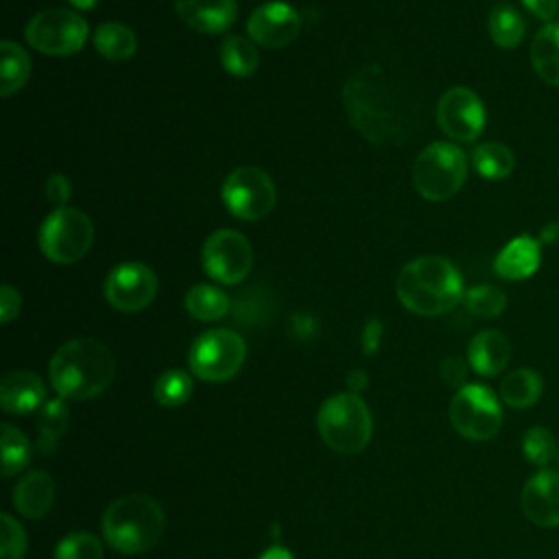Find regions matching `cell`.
<instances>
[{"mask_svg":"<svg viewBox=\"0 0 559 559\" xmlns=\"http://www.w3.org/2000/svg\"><path fill=\"white\" fill-rule=\"evenodd\" d=\"M522 4L544 22H552V17L559 13V0H522Z\"/></svg>","mask_w":559,"mask_h":559,"instance_id":"41","label":"cell"},{"mask_svg":"<svg viewBox=\"0 0 559 559\" xmlns=\"http://www.w3.org/2000/svg\"><path fill=\"white\" fill-rule=\"evenodd\" d=\"M555 461H557V465H559V452H557V459H555Z\"/></svg>","mask_w":559,"mask_h":559,"instance_id":"46","label":"cell"},{"mask_svg":"<svg viewBox=\"0 0 559 559\" xmlns=\"http://www.w3.org/2000/svg\"><path fill=\"white\" fill-rule=\"evenodd\" d=\"M559 240V223L557 221H550L548 225L542 227L539 231V242L544 245H555Z\"/></svg>","mask_w":559,"mask_h":559,"instance_id":"43","label":"cell"},{"mask_svg":"<svg viewBox=\"0 0 559 559\" xmlns=\"http://www.w3.org/2000/svg\"><path fill=\"white\" fill-rule=\"evenodd\" d=\"M94 48L109 61H127L138 50V37L122 22H105L94 33Z\"/></svg>","mask_w":559,"mask_h":559,"instance_id":"24","label":"cell"},{"mask_svg":"<svg viewBox=\"0 0 559 559\" xmlns=\"http://www.w3.org/2000/svg\"><path fill=\"white\" fill-rule=\"evenodd\" d=\"M55 500V480L46 472H28L24 474L13 489V504L17 513L28 520H37L46 515Z\"/></svg>","mask_w":559,"mask_h":559,"instance_id":"21","label":"cell"},{"mask_svg":"<svg viewBox=\"0 0 559 559\" xmlns=\"http://www.w3.org/2000/svg\"><path fill=\"white\" fill-rule=\"evenodd\" d=\"M441 378L445 384L450 386H465V378H467V362L459 356H448L443 362H441Z\"/></svg>","mask_w":559,"mask_h":559,"instance_id":"37","label":"cell"},{"mask_svg":"<svg viewBox=\"0 0 559 559\" xmlns=\"http://www.w3.org/2000/svg\"><path fill=\"white\" fill-rule=\"evenodd\" d=\"M380 341H382V323L380 319L371 317L365 321L362 325V334H360V345H362V354L365 356H373L380 347Z\"/></svg>","mask_w":559,"mask_h":559,"instance_id":"40","label":"cell"},{"mask_svg":"<svg viewBox=\"0 0 559 559\" xmlns=\"http://www.w3.org/2000/svg\"><path fill=\"white\" fill-rule=\"evenodd\" d=\"M221 66L234 76H249L260 66L258 48L253 46V41L240 35H229L221 44Z\"/></svg>","mask_w":559,"mask_h":559,"instance_id":"30","label":"cell"},{"mask_svg":"<svg viewBox=\"0 0 559 559\" xmlns=\"http://www.w3.org/2000/svg\"><path fill=\"white\" fill-rule=\"evenodd\" d=\"M186 310L190 317L199 321H216L227 314L229 310V297L212 286V284H197L186 293Z\"/></svg>","mask_w":559,"mask_h":559,"instance_id":"28","label":"cell"},{"mask_svg":"<svg viewBox=\"0 0 559 559\" xmlns=\"http://www.w3.org/2000/svg\"><path fill=\"white\" fill-rule=\"evenodd\" d=\"M367 382H369V378H367V373L362 369H352L347 373V386H349L352 393H360L367 386Z\"/></svg>","mask_w":559,"mask_h":559,"instance_id":"42","label":"cell"},{"mask_svg":"<svg viewBox=\"0 0 559 559\" xmlns=\"http://www.w3.org/2000/svg\"><path fill=\"white\" fill-rule=\"evenodd\" d=\"M203 271L218 284H240L253 264L249 240L236 229H216L201 249Z\"/></svg>","mask_w":559,"mask_h":559,"instance_id":"12","label":"cell"},{"mask_svg":"<svg viewBox=\"0 0 559 559\" xmlns=\"http://www.w3.org/2000/svg\"><path fill=\"white\" fill-rule=\"evenodd\" d=\"M258 559H293V555L282 546H273L266 552H262Z\"/></svg>","mask_w":559,"mask_h":559,"instance_id":"44","label":"cell"},{"mask_svg":"<svg viewBox=\"0 0 559 559\" xmlns=\"http://www.w3.org/2000/svg\"><path fill=\"white\" fill-rule=\"evenodd\" d=\"M68 2H70L74 9H79V11H92L98 0H68Z\"/></svg>","mask_w":559,"mask_h":559,"instance_id":"45","label":"cell"},{"mask_svg":"<svg viewBox=\"0 0 559 559\" xmlns=\"http://www.w3.org/2000/svg\"><path fill=\"white\" fill-rule=\"evenodd\" d=\"M511 358V343L500 330H480L467 347L469 367L485 376H498Z\"/></svg>","mask_w":559,"mask_h":559,"instance_id":"20","label":"cell"},{"mask_svg":"<svg viewBox=\"0 0 559 559\" xmlns=\"http://www.w3.org/2000/svg\"><path fill=\"white\" fill-rule=\"evenodd\" d=\"M153 395L162 406H181L192 395V380L181 369H168L155 380Z\"/></svg>","mask_w":559,"mask_h":559,"instance_id":"34","label":"cell"},{"mask_svg":"<svg viewBox=\"0 0 559 559\" xmlns=\"http://www.w3.org/2000/svg\"><path fill=\"white\" fill-rule=\"evenodd\" d=\"M2 557L0 559H22L26 552V533L24 528L9 515H2Z\"/></svg>","mask_w":559,"mask_h":559,"instance_id":"36","label":"cell"},{"mask_svg":"<svg viewBox=\"0 0 559 559\" xmlns=\"http://www.w3.org/2000/svg\"><path fill=\"white\" fill-rule=\"evenodd\" d=\"M31 459V441L11 424H2V474H17Z\"/></svg>","mask_w":559,"mask_h":559,"instance_id":"33","label":"cell"},{"mask_svg":"<svg viewBox=\"0 0 559 559\" xmlns=\"http://www.w3.org/2000/svg\"><path fill=\"white\" fill-rule=\"evenodd\" d=\"M72 194V186H70V179L63 177V175H50L46 179V199L59 207L66 205V201L70 199Z\"/></svg>","mask_w":559,"mask_h":559,"instance_id":"39","label":"cell"},{"mask_svg":"<svg viewBox=\"0 0 559 559\" xmlns=\"http://www.w3.org/2000/svg\"><path fill=\"white\" fill-rule=\"evenodd\" d=\"M299 28H301L299 13L288 2H280V0H271L255 7L247 20L249 37L264 48L288 46L299 35Z\"/></svg>","mask_w":559,"mask_h":559,"instance_id":"15","label":"cell"},{"mask_svg":"<svg viewBox=\"0 0 559 559\" xmlns=\"http://www.w3.org/2000/svg\"><path fill=\"white\" fill-rule=\"evenodd\" d=\"M164 511L146 493H127L114 500L103 515L107 544L122 555H138L153 548L164 533Z\"/></svg>","mask_w":559,"mask_h":559,"instance_id":"4","label":"cell"},{"mask_svg":"<svg viewBox=\"0 0 559 559\" xmlns=\"http://www.w3.org/2000/svg\"><path fill=\"white\" fill-rule=\"evenodd\" d=\"M522 513L542 528L559 526V472L539 469L522 487Z\"/></svg>","mask_w":559,"mask_h":559,"instance_id":"16","label":"cell"},{"mask_svg":"<svg viewBox=\"0 0 559 559\" xmlns=\"http://www.w3.org/2000/svg\"><path fill=\"white\" fill-rule=\"evenodd\" d=\"M221 197L236 218L260 221L275 207L277 188L262 168L238 166L225 177Z\"/></svg>","mask_w":559,"mask_h":559,"instance_id":"11","label":"cell"},{"mask_svg":"<svg viewBox=\"0 0 559 559\" xmlns=\"http://www.w3.org/2000/svg\"><path fill=\"white\" fill-rule=\"evenodd\" d=\"M177 15L194 31L218 35L236 22V0H175Z\"/></svg>","mask_w":559,"mask_h":559,"instance_id":"17","label":"cell"},{"mask_svg":"<svg viewBox=\"0 0 559 559\" xmlns=\"http://www.w3.org/2000/svg\"><path fill=\"white\" fill-rule=\"evenodd\" d=\"M489 37L498 48H515L526 35L524 17L511 4H498L487 17Z\"/></svg>","mask_w":559,"mask_h":559,"instance_id":"27","label":"cell"},{"mask_svg":"<svg viewBox=\"0 0 559 559\" xmlns=\"http://www.w3.org/2000/svg\"><path fill=\"white\" fill-rule=\"evenodd\" d=\"M400 304L421 317L450 312L463 299V280L456 266L441 255H419L402 266L395 280Z\"/></svg>","mask_w":559,"mask_h":559,"instance_id":"2","label":"cell"},{"mask_svg":"<svg viewBox=\"0 0 559 559\" xmlns=\"http://www.w3.org/2000/svg\"><path fill=\"white\" fill-rule=\"evenodd\" d=\"M542 378L537 371L520 367L500 380V400L511 408H531L542 395Z\"/></svg>","mask_w":559,"mask_h":559,"instance_id":"23","label":"cell"},{"mask_svg":"<svg viewBox=\"0 0 559 559\" xmlns=\"http://www.w3.org/2000/svg\"><path fill=\"white\" fill-rule=\"evenodd\" d=\"M472 164L485 179H504L515 168V157L507 144L483 142L472 153Z\"/></svg>","mask_w":559,"mask_h":559,"instance_id":"29","label":"cell"},{"mask_svg":"<svg viewBox=\"0 0 559 559\" xmlns=\"http://www.w3.org/2000/svg\"><path fill=\"white\" fill-rule=\"evenodd\" d=\"M247 356L242 336L227 328L203 332L190 347L188 365L205 382H225L238 373Z\"/></svg>","mask_w":559,"mask_h":559,"instance_id":"8","label":"cell"},{"mask_svg":"<svg viewBox=\"0 0 559 559\" xmlns=\"http://www.w3.org/2000/svg\"><path fill=\"white\" fill-rule=\"evenodd\" d=\"M0 92L4 98H9L26 85L31 76V57L20 44L11 39L0 44Z\"/></svg>","mask_w":559,"mask_h":559,"instance_id":"25","label":"cell"},{"mask_svg":"<svg viewBox=\"0 0 559 559\" xmlns=\"http://www.w3.org/2000/svg\"><path fill=\"white\" fill-rule=\"evenodd\" d=\"M448 413L454 430L469 441H489L502 426V408L496 393L478 382L461 386Z\"/></svg>","mask_w":559,"mask_h":559,"instance_id":"9","label":"cell"},{"mask_svg":"<svg viewBox=\"0 0 559 559\" xmlns=\"http://www.w3.org/2000/svg\"><path fill=\"white\" fill-rule=\"evenodd\" d=\"M116 362L109 347L96 338H72L50 358V384L66 400H92L114 380Z\"/></svg>","mask_w":559,"mask_h":559,"instance_id":"3","label":"cell"},{"mask_svg":"<svg viewBox=\"0 0 559 559\" xmlns=\"http://www.w3.org/2000/svg\"><path fill=\"white\" fill-rule=\"evenodd\" d=\"M437 122L448 138L472 142L485 129V105L474 90L463 85L450 87L437 103Z\"/></svg>","mask_w":559,"mask_h":559,"instance_id":"14","label":"cell"},{"mask_svg":"<svg viewBox=\"0 0 559 559\" xmlns=\"http://www.w3.org/2000/svg\"><path fill=\"white\" fill-rule=\"evenodd\" d=\"M343 105L352 127L373 144H404L415 133L411 92L378 63L356 70L345 81Z\"/></svg>","mask_w":559,"mask_h":559,"instance_id":"1","label":"cell"},{"mask_svg":"<svg viewBox=\"0 0 559 559\" xmlns=\"http://www.w3.org/2000/svg\"><path fill=\"white\" fill-rule=\"evenodd\" d=\"M22 306V297L17 293V288H13L11 284H2L0 288V321L7 325L11 323Z\"/></svg>","mask_w":559,"mask_h":559,"instance_id":"38","label":"cell"},{"mask_svg":"<svg viewBox=\"0 0 559 559\" xmlns=\"http://www.w3.org/2000/svg\"><path fill=\"white\" fill-rule=\"evenodd\" d=\"M55 559H103V544L92 533H70L57 544Z\"/></svg>","mask_w":559,"mask_h":559,"instance_id":"35","label":"cell"},{"mask_svg":"<svg viewBox=\"0 0 559 559\" xmlns=\"http://www.w3.org/2000/svg\"><path fill=\"white\" fill-rule=\"evenodd\" d=\"M557 452L559 445L555 441V435L546 426H531L522 435V454L531 465L544 469L557 459Z\"/></svg>","mask_w":559,"mask_h":559,"instance_id":"31","label":"cell"},{"mask_svg":"<svg viewBox=\"0 0 559 559\" xmlns=\"http://www.w3.org/2000/svg\"><path fill=\"white\" fill-rule=\"evenodd\" d=\"M317 426L334 452L356 454L371 439V411L358 393H338L321 404Z\"/></svg>","mask_w":559,"mask_h":559,"instance_id":"5","label":"cell"},{"mask_svg":"<svg viewBox=\"0 0 559 559\" xmlns=\"http://www.w3.org/2000/svg\"><path fill=\"white\" fill-rule=\"evenodd\" d=\"M159 282L151 266L142 262H122L109 271L103 284L105 299L122 312L144 310L157 295Z\"/></svg>","mask_w":559,"mask_h":559,"instance_id":"13","label":"cell"},{"mask_svg":"<svg viewBox=\"0 0 559 559\" xmlns=\"http://www.w3.org/2000/svg\"><path fill=\"white\" fill-rule=\"evenodd\" d=\"M465 308L480 319H493L507 308V295L491 284H476L463 295Z\"/></svg>","mask_w":559,"mask_h":559,"instance_id":"32","label":"cell"},{"mask_svg":"<svg viewBox=\"0 0 559 559\" xmlns=\"http://www.w3.org/2000/svg\"><path fill=\"white\" fill-rule=\"evenodd\" d=\"M94 242V225L90 216L76 207L52 210L39 229L41 253L57 264L81 260Z\"/></svg>","mask_w":559,"mask_h":559,"instance_id":"7","label":"cell"},{"mask_svg":"<svg viewBox=\"0 0 559 559\" xmlns=\"http://www.w3.org/2000/svg\"><path fill=\"white\" fill-rule=\"evenodd\" d=\"M539 245H542L539 240H535L526 234L507 242L493 260L496 275L502 280H509V282H518V280H526V277L535 275V271L539 269V262H542Z\"/></svg>","mask_w":559,"mask_h":559,"instance_id":"19","label":"cell"},{"mask_svg":"<svg viewBox=\"0 0 559 559\" xmlns=\"http://www.w3.org/2000/svg\"><path fill=\"white\" fill-rule=\"evenodd\" d=\"M531 66L544 83L559 87V22H548L535 33Z\"/></svg>","mask_w":559,"mask_h":559,"instance_id":"22","label":"cell"},{"mask_svg":"<svg viewBox=\"0 0 559 559\" xmlns=\"http://www.w3.org/2000/svg\"><path fill=\"white\" fill-rule=\"evenodd\" d=\"M46 404V384L33 371H9L0 382V406L7 413H33Z\"/></svg>","mask_w":559,"mask_h":559,"instance_id":"18","label":"cell"},{"mask_svg":"<svg viewBox=\"0 0 559 559\" xmlns=\"http://www.w3.org/2000/svg\"><path fill=\"white\" fill-rule=\"evenodd\" d=\"M24 37L44 55L66 57L83 48L87 39V22L70 9H44L28 20Z\"/></svg>","mask_w":559,"mask_h":559,"instance_id":"10","label":"cell"},{"mask_svg":"<svg viewBox=\"0 0 559 559\" xmlns=\"http://www.w3.org/2000/svg\"><path fill=\"white\" fill-rule=\"evenodd\" d=\"M68 426H70V408L66 404V397L48 400L39 408V421H37V430H39L37 448L41 450V454L48 456L57 450V443L61 435L68 430Z\"/></svg>","mask_w":559,"mask_h":559,"instance_id":"26","label":"cell"},{"mask_svg":"<svg viewBox=\"0 0 559 559\" xmlns=\"http://www.w3.org/2000/svg\"><path fill=\"white\" fill-rule=\"evenodd\" d=\"M467 177L465 153L450 142L428 144L413 164V186L426 201L452 199Z\"/></svg>","mask_w":559,"mask_h":559,"instance_id":"6","label":"cell"}]
</instances>
